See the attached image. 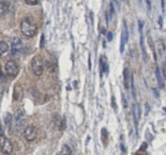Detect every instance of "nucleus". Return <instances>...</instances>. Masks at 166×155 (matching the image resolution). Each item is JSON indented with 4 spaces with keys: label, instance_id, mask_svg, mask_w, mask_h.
Listing matches in <instances>:
<instances>
[{
    "label": "nucleus",
    "instance_id": "f257e3e1",
    "mask_svg": "<svg viewBox=\"0 0 166 155\" xmlns=\"http://www.w3.org/2000/svg\"><path fill=\"white\" fill-rule=\"evenodd\" d=\"M38 30L37 24L32 17H26L20 22V31L22 34L27 37H33Z\"/></svg>",
    "mask_w": 166,
    "mask_h": 155
},
{
    "label": "nucleus",
    "instance_id": "f03ea898",
    "mask_svg": "<svg viewBox=\"0 0 166 155\" xmlns=\"http://www.w3.org/2000/svg\"><path fill=\"white\" fill-rule=\"evenodd\" d=\"M31 69L37 76H42L44 72V60L40 55H36L31 61Z\"/></svg>",
    "mask_w": 166,
    "mask_h": 155
},
{
    "label": "nucleus",
    "instance_id": "7ed1b4c3",
    "mask_svg": "<svg viewBox=\"0 0 166 155\" xmlns=\"http://www.w3.org/2000/svg\"><path fill=\"white\" fill-rule=\"evenodd\" d=\"M25 120H26L25 114H24V111L21 110V109H19V110H16V112L14 115V118L12 119V127L14 126L16 129L21 128L24 126Z\"/></svg>",
    "mask_w": 166,
    "mask_h": 155
},
{
    "label": "nucleus",
    "instance_id": "20e7f679",
    "mask_svg": "<svg viewBox=\"0 0 166 155\" xmlns=\"http://www.w3.org/2000/svg\"><path fill=\"white\" fill-rule=\"evenodd\" d=\"M0 149L4 154L7 155H10L13 151L12 142L5 135H0Z\"/></svg>",
    "mask_w": 166,
    "mask_h": 155
},
{
    "label": "nucleus",
    "instance_id": "39448f33",
    "mask_svg": "<svg viewBox=\"0 0 166 155\" xmlns=\"http://www.w3.org/2000/svg\"><path fill=\"white\" fill-rule=\"evenodd\" d=\"M5 72L9 77L15 78L19 74V66L14 60H9L5 63Z\"/></svg>",
    "mask_w": 166,
    "mask_h": 155
},
{
    "label": "nucleus",
    "instance_id": "423d86ee",
    "mask_svg": "<svg viewBox=\"0 0 166 155\" xmlns=\"http://www.w3.org/2000/svg\"><path fill=\"white\" fill-rule=\"evenodd\" d=\"M38 130L34 125H29L24 129V137L28 141H33L37 137Z\"/></svg>",
    "mask_w": 166,
    "mask_h": 155
},
{
    "label": "nucleus",
    "instance_id": "0eeeda50",
    "mask_svg": "<svg viewBox=\"0 0 166 155\" xmlns=\"http://www.w3.org/2000/svg\"><path fill=\"white\" fill-rule=\"evenodd\" d=\"M143 22L141 21H139V30H140V48L142 51V56L143 61L147 63L148 60V54H147V51H146L145 44H144V37H143Z\"/></svg>",
    "mask_w": 166,
    "mask_h": 155
},
{
    "label": "nucleus",
    "instance_id": "6e6552de",
    "mask_svg": "<svg viewBox=\"0 0 166 155\" xmlns=\"http://www.w3.org/2000/svg\"><path fill=\"white\" fill-rule=\"evenodd\" d=\"M128 37H129V34H128V29L126 21L124 22V25L122 28V33H121V41H120V53L122 54L125 51V46L126 44L128 41Z\"/></svg>",
    "mask_w": 166,
    "mask_h": 155
},
{
    "label": "nucleus",
    "instance_id": "1a4fd4ad",
    "mask_svg": "<svg viewBox=\"0 0 166 155\" xmlns=\"http://www.w3.org/2000/svg\"><path fill=\"white\" fill-rule=\"evenodd\" d=\"M132 115H133V119L134 123H135V126L136 130H138V125H139V119L141 115V110H140V105L133 104L132 106Z\"/></svg>",
    "mask_w": 166,
    "mask_h": 155
},
{
    "label": "nucleus",
    "instance_id": "9d476101",
    "mask_svg": "<svg viewBox=\"0 0 166 155\" xmlns=\"http://www.w3.org/2000/svg\"><path fill=\"white\" fill-rule=\"evenodd\" d=\"M11 44H12V51L13 53H19L22 49L23 44H22V41L20 38H19L17 37H15L12 39L11 41Z\"/></svg>",
    "mask_w": 166,
    "mask_h": 155
},
{
    "label": "nucleus",
    "instance_id": "9b49d317",
    "mask_svg": "<svg viewBox=\"0 0 166 155\" xmlns=\"http://www.w3.org/2000/svg\"><path fill=\"white\" fill-rule=\"evenodd\" d=\"M23 95H24V92H23V89L20 86V84H16L14 88V91H13V98L15 101H20L21 99L23 98Z\"/></svg>",
    "mask_w": 166,
    "mask_h": 155
},
{
    "label": "nucleus",
    "instance_id": "f8f14e48",
    "mask_svg": "<svg viewBox=\"0 0 166 155\" xmlns=\"http://www.w3.org/2000/svg\"><path fill=\"white\" fill-rule=\"evenodd\" d=\"M131 76L130 75V71L129 68H125L123 70V84H124V88L126 90H129V84L131 82Z\"/></svg>",
    "mask_w": 166,
    "mask_h": 155
},
{
    "label": "nucleus",
    "instance_id": "ddd939ff",
    "mask_svg": "<svg viewBox=\"0 0 166 155\" xmlns=\"http://www.w3.org/2000/svg\"><path fill=\"white\" fill-rule=\"evenodd\" d=\"M9 9L8 3L5 1H1L0 2V18L4 17L7 13Z\"/></svg>",
    "mask_w": 166,
    "mask_h": 155
},
{
    "label": "nucleus",
    "instance_id": "4468645a",
    "mask_svg": "<svg viewBox=\"0 0 166 155\" xmlns=\"http://www.w3.org/2000/svg\"><path fill=\"white\" fill-rule=\"evenodd\" d=\"M155 75H156V80H157L159 87L161 88V89H163L164 86H165V84H164V80L163 78H162V76H161V72H160V68H159V67H156V68Z\"/></svg>",
    "mask_w": 166,
    "mask_h": 155
},
{
    "label": "nucleus",
    "instance_id": "2eb2a0df",
    "mask_svg": "<svg viewBox=\"0 0 166 155\" xmlns=\"http://www.w3.org/2000/svg\"><path fill=\"white\" fill-rule=\"evenodd\" d=\"M101 141L104 145L105 147H107L109 143V132L106 130V128H103L101 129Z\"/></svg>",
    "mask_w": 166,
    "mask_h": 155
},
{
    "label": "nucleus",
    "instance_id": "dca6fc26",
    "mask_svg": "<svg viewBox=\"0 0 166 155\" xmlns=\"http://www.w3.org/2000/svg\"><path fill=\"white\" fill-rule=\"evenodd\" d=\"M58 155H71V149L67 145H63Z\"/></svg>",
    "mask_w": 166,
    "mask_h": 155
},
{
    "label": "nucleus",
    "instance_id": "f3484780",
    "mask_svg": "<svg viewBox=\"0 0 166 155\" xmlns=\"http://www.w3.org/2000/svg\"><path fill=\"white\" fill-rule=\"evenodd\" d=\"M8 45L7 43L3 41H0V56L3 55L8 51Z\"/></svg>",
    "mask_w": 166,
    "mask_h": 155
},
{
    "label": "nucleus",
    "instance_id": "a211bd4d",
    "mask_svg": "<svg viewBox=\"0 0 166 155\" xmlns=\"http://www.w3.org/2000/svg\"><path fill=\"white\" fill-rule=\"evenodd\" d=\"M148 42L149 47H150V49L151 50V52H152V54H153L154 60H155V61H156V60H157V58H156V53L155 45H154V43H153V42H152V40H151V37H150V36H149L148 38Z\"/></svg>",
    "mask_w": 166,
    "mask_h": 155
},
{
    "label": "nucleus",
    "instance_id": "6ab92c4d",
    "mask_svg": "<svg viewBox=\"0 0 166 155\" xmlns=\"http://www.w3.org/2000/svg\"><path fill=\"white\" fill-rule=\"evenodd\" d=\"M131 93H132V96H133V98L136 99V90H135V81H134L133 74H131Z\"/></svg>",
    "mask_w": 166,
    "mask_h": 155
},
{
    "label": "nucleus",
    "instance_id": "aec40b11",
    "mask_svg": "<svg viewBox=\"0 0 166 155\" xmlns=\"http://www.w3.org/2000/svg\"><path fill=\"white\" fill-rule=\"evenodd\" d=\"M4 121H5V123H6L7 126H9L10 128L12 127V116L11 114L7 113L5 117H4Z\"/></svg>",
    "mask_w": 166,
    "mask_h": 155
},
{
    "label": "nucleus",
    "instance_id": "412c9836",
    "mask_svg": "<svg viewBox=\"0 0 166 155\" xmlns=\"http://www.w3.org/2000/svg\"><path fill=\"white\" fill-rule=\"evenodd\" d=\"M66 127H67V121H66L65 117H63L62 120H61V122H60L59 129L61 130V131H63V130H65L66 129Z\"/></svg>",
    "mask_w": 166,
    "mask_h": 155
},
{
    "label": "nucleus",
    "instance_id": "4be33fe9",
    "mask_svg": "<svg viewBox=\"0 0 166 155\" xmlns=\"http://www.w3.org/2000/svg\"><path fill=\"white\" fill-rule=\"evenodd\" d=\"M24 2L30 6H34L38 3V0H24Z\"/></svg>",
    "mask_w": 166,
    "mask_h": 155
},
{
    "label": "nucleus",
    "instance_id": "5701e85b",
    "mask_svg": "<svg viewBox=\"0 0 166 155\" xmlns=\"http://www.w3.org/2000/svg\"><path fill=\"white\" fill-rule=\"evenodd\" d=\"M122 104H123V107L124 108L127 107V101L126 100V98L123 94H122Z\"/></svg>",
    "mask_w": 166,
    "mask_h": 155
},
{
    "label": "nucleus",
    "instance_id": "b1692460",
    "mask_svg": "<svg viewBox=\"0 0 166 155\" xmlns=\"http://www.w3.org/2000/svg\"><path fill=\"white\" fill-rule=\"evenodd\" d=\"M150 111V107H149L148 103H146L145 104V116H147L149 114Z\"/></svg>",
    "mask_w": 166,
    "mask_h": 155
},
{
    "label": "nucleus",
    "instance_id": "393cba45",
    "mask_svg": "<svg viewBox=\"0 0 166 155\" xmlns=\"http://www.w3.org/2000/svg\"><path fill=\"white\" fill-rule=\"evenodd\" d=\"M147 148H148V145H147L146 142H143V143L141 145V146H140V150H146Z\"/></svg>",
    "mask_w": 166,
    "mask_h": 155
},
{
    "label": "nucleus",
    "instance_id": "a878e982",
    "mask_svg": "<svg viewBox=\"0 0 166 155\" xmlns=\"http://www.w3.org/2000/svg\"><path fill=\"white\" fill-rule=\"evenodd\" d=\"M111 101H112V107H113L114 109H117V104H116V101H115V98H114V97H112Z\"/></svg>",
    "mask_w": 166,
    "mask_h": 155
},
{
    "label": "nucleus",
    "instance_id": "bb28decb",
    "mask_svg": "<svg viewBox=\"0 0 166 155\" xmlns=\"http://www.w3.org/2000/svg\"><path fill=\"white\" fill-rule=\"evenodd\" d=\"M113 33L112 32H109L108 33V35H107V37H108V40L109 41H112V39H113Z\"/></svg>",
    "mask_w": 166,
    "mask_h": 155
},
{
    "label": "nucleus",
    "instance_id": "cd10ccee",
    "mask_svg": "<svg viewBox=\"0 0 166 155\" xmlns=\"http://www.w3.org/2000/svg\"><path fill=\"white\" fill-rule=\"evenodd\" d=\"M145 1H146V3H147V7H148V9L150 11V10H151V2H150V0H145Z\"/></svg>",
    "mask_w": 166,
    "mask_h": 155
},
{
    "label": "nucleus",
    "instance_id": "c85d7f7f",
    "mask_svg": "<svg viewBox=\"0 0 166 155\" xmlns=\"http://www.w3.org/2000/svg\"><path fill=\"white\" fill-rule=\"evenodd\" d=\"M88 68L89 70L91 71V69H92V64H91V56L89 55V60H88Z\"/></svg>",
    "mask_w": 166,
    "mask_h": 155
},
{
    "label": "nucleus",
    "instance_id": "c756f323",
    "mask_svg": "<svg viewBox=\"0 0 166 155\" xmlns=\"http://www.w3.org/2000/svg\"><path fill=\"white\" fill-rule=\"evenodd\" d=\"M0 135H3V126L0 123Z\"/></svg>",
    "mask_w": 166,
    "mask_h": 155
},
{
    "label": "nucleus",
    "instance_id": "7c9ffc66",
    "mask_svg": "<svg viewBox=\"0 0 166 155\" xmlns=\"http://www.w3.org/2000/svg\"><path fill=\"white\" fill-rule=\"evenodd\" d=\"M121 148H122V149H122V152H123V153H126V149H125L124 145H123L122 144V145H121Z\"/></svg>",
    "mask_w": 166,
    "mask_h": 155
},
{
    "label": "nucleus",
    "instance_id": "2f4dec72",
    "mask_svg": "<svg viewBox=\"0 0 166 155\" xmlns=\"http://www.w3.org/2000/svg\"><path fill=\"white\" fill-rule=\"evenodd\" d=\"M139 3H140V4H141L142 3V0H139Z\"/></svg>",
    "mask_w": 166,
    "mask_h": 155
},
{
    "label": "nucleus",
    "instance_id": "473e14b6",
    "mask_svg": "<svg viewBox=\"0 0 166 155\" xmlns=\"http://www.w3.org/2000/svg\"><path fill=\"white\" fill-rule=\"evenodd\" d=\"M135 155H142V154H139V153H137V154Z\"/></svg>",
    "mask_w": 166,
    "mask_h": 155
},
{
    "label": "nucleus",
    "instance_id": "72a5a7b5",
    "mask_svg": "<svg viewBox=\"0 0 166 155\" xmlns=\"http://www.w3.org/2000/svg\"><path fill=\"white\" fill-rule=\"evenodd\" d=\"M57 155H58V154H57Z\"/></svg>",
    "mask_w": 166,
    "mask_h": 155
}]
</instances>
